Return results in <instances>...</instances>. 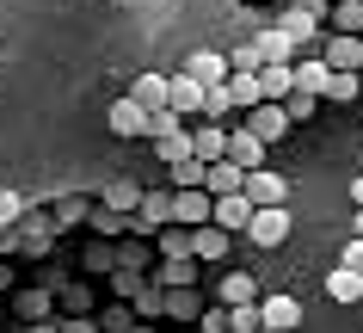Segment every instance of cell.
<instances>
[{
  "mask_svg": "<svg viewBox=\"0 0 363 333\" xmlns=\"http://www.w3.org/2000/svg\"><path fill=\"white\" fill-rule=\"evenodd\" d=\"M172 229V192H148L142 197V210L130 216V235H148V241H160Z\"/></svg>",
  "mask_w": 363,
  "mask_h": 333,
  "instance_id": "obj_1",
  "label": "cell"
},
{
  "mask_svg": "<svg viewBox=\"0 0 363 333\" xmlns=\"http://www.w3.org/2000/svg\"><path fill=\"white\" fill-rule=\"evenodd\" d=\"M247 204H252V210H284V204H289V179L271 173V167H265V173H247Z\"/></svg>",
  "mask_w": 363,
  "mask_h": 333,
  "instance_id": "obj_2",
  "label": "cell"
},
{
  "mask_svg": "<svg viewBox=\"0 0 363 333\" xmlns=\"http://www.w3.org/2000/svg\"><path fill=\"white\" fill-rule=\"evenodd\" d=\"M172 222H179V229H210L216 222V197L210 192H172Z\"/></svg>",
  "mask_w": 363,
  "mask_h": 333,
  "instance_id": "obj_3",
  "label": "cell"
},
{
  "mask_svg": "<svg viewBox=\"0 0 363 333\" xmlns=\"http://www.w3.org/2000/svg\"><path fill=\"white\" fill-rule=\"evenodd\" d=\"M265 155H271V148L252 136L247 124H234V130H228V160L240 167V173H265Z\"/></svg>",
  "mask_w": 363,
  "mask_h": 333,
  "instance_id": "obj_4",
  "label": "cell"
},
{
  "mask_svg": "<svg viewBox=\"0 0 363 333\" xmlns=\"http://www.w3.org/2000/svg\"><path fill=\"white\" fill-rule=\"evenodd\" d=\"M179 75H191L197 87H210V93H216V87H228V80H234V68H228V56H222V50H197Z\"/></svg>",
  "mask_w": 363,
  "mask_h": 333,
  "instance_id": "obj_5",
  "label": "cell"
},
{
  "mask_svg": "<svg viewBox=\"0 0 363 333\" xmlns=\"http://www.w3.org/2000/svg\"><path fill=\"white\" fill-rule=\"evenodd\" d=\"M228 130H234V124H191V155L203 160V167L228 160Z\"/></svg>",
  "mask_w": 363,
  "mask_h": 333,
  "instance_id": "obj_6",
  "label": "cell"
},
{
  "mask_svg": "<svg viewBox=\"0 0 363 333\" xmlns=\"http://www.w3.org/2000/svg\"><path fill=\"white\" fill-rule=\"evenodd\" d=\"M203 105H210V87H197L191 75H172V111H179V118L203 124Z\"/></svg>",
  "mask_w": 363,
  "mask_h": 333,
  "instance_id": "obj_7",
  "label": "cell"
},
{
  "mask_svg": "<svg viewBox=\"0 0 363 333\" xmlns=\"http://www.w3.org/2000/svg\"><path fill=\"white\" fill-rule=\"evenodd\" d=\"M252 247H284L289 241V210H259L252 216V229H247Z\"/></svg>",
  "mask_w": 363,
  "mask_h": 333,
  "instance_id": "obj_8",
  "label": "cell"
},
{
  "mask_svg": "<svg viewBox=\"0 0 363 333\" xmlns=\"http://www.w3.org/2000/svg\"><path fill=\"white\" fill-rule=\"evenodd\" d=\"M117 130V136H148V124H154V111L148 105H135V99H117L111 105V118H105Z\"/></svg>",
  "mask_w": 363,
  "mask_h": 333,
  "instance_id": "obj_9",
  "label": "cell"
},
{
  "mask_svg": "<svg viewBox=\"0 0 363 333\" xmlns=\"http://www.w3.org/2000/svg\"><path fill=\"white\" fill-rule=\"evenodd\" d=\"M240 124H247L252 136H259V142L271 148V142H284V130H289V111H284V105H259V111H252V118H240Z\"/></svg>",
  "mask_w": 363,
  "mask_h": 333,
  "instance_id": "obj_10",
  "label": "cell"
},
{
  "mask_svg": "<svg viewBox=\"0 0 363 333\" xmlns=\"http://www.w3.org/2000/svg\"><path fill=\"white\" fill-rule=\"evenodd\" d=\"M259 309H265V327H277V333H296V321H302V302L289 290H271Z\"/></svg>",
  "mask_w": 363,
  "mask_h": 333,
  "instance_id": "obj_11",
  "label": "cell"
},
{
  "mask_svg": "<svg viewBox=\"0 0 363 333\" xmlns=\"http://www.w3.org/2000/svg\"><path fill=\"white\" fill-rule=\"evenodd\" d=\"M252 216H259V210L247 204V192H240V197H222V204H216V229H222V235H247Z\"/></svg>",
  "mask_w": 363,
  "mask_h": 333,
  "instance_id": "obj_12",
  "label": "cell"
},
{
  "mask_svg": "<svg viewBox=\"0 0 363 333\" xmlns=\"http://www.w3.org/2000/svg\"><path fill=\"white\" fill-rule=\"evenodd\" d=\"M203 192H210L216 204H222V197H240V192H247V173H240L234 160H216V167H210V179H203Z\"/></svg>",
  "mask_w": 363,
  "mask_h": 333,
  "instance_id": "obj_13",
  "label": "cell"
},
{
  "mask_svg": "<svg viewBox=\"0 0 363 333\" xmlns=\"http://www.w3.org/2000/svg\"><path fill=\"white\" fill-rule=\"evenodd\" d=\"M326 68H339V75H357L363 68V38H326Z\"/></svg>",
  "mask_w": 363,
  "mask_h": 333,
  "instance_id": "obj_14",
  "label": "cell"
},
{
  "mask_svg": "<svg viewBox=\"0 0 363 333\" xmlns=\"http://www.w3.org/2000/svg\"><path fill=\"white\" fill-rule=\"evenodd\" d=\"M135 105H148V111H167L172 105V75H135Z\"/></svg>",
  "mask_w": 363,
  "mask_h": 333,
  "instance_id": "obj_15",
  "label": "cell"
},
{
  "mask_svg": "<svg viewBox=\"0 0 363 333\" xmlns=\"http://www.w3.org/2000/svg\"><path fill=\"white\" fill-rule=\"evenodd\" d=\"M326 75H333L326 56H302V62H296V93H308V99H320V105H326Z\"/></svg>",
  "mask_w": 363,
  "mask_h": 333,
  "instance_id": "obj_16",
  "label": "cell"
},
{
  "mask_svg": "<svg viewBox=\"0 0 363 333\" xmlns=\"http://www.w3.org/2000/svg\"><path fill=\"white\" fill-rule=\"evenodd\" d=\"M228 99H234V118H252V111L265 105V87H259V75H234V80H228Z\"/></svg>",
  "mask_w": 363,
  "mask_h": 333,
  "instance_id": "obj_17",
  "label": "cell"
},
{
  "mask_svg": "<svg viewBox=\"0 0 363 333\" xmlns=\"http://www.w3.org/2000/svg\"><path fill=\"white\" fill-rule=\"evenodd\" d=\"M247 302H265L252 272H222V309H247Z\"/></svg>",
  "mask_w": 363,
  "mask_h": 333,
  "instance_id": "obj_18",
  "label": "cell"
},
{
  "mask_svg": "<svg viewBox=\"0 0 363 333\" xmlns=\"http://www.w3.org/2000/svg\"><path fill=\"white\" fill-rule=\"evenodd\" d=\"M142 185H135V179H111V185H105V210H117V216H135L142 210Z\"/></svg>",
  "mask_w": 363,
  "mask_h": 333,
  "instance_id": "obj_19",
  "label": "cell"
},
{
  "mask_svg": "<svg viewBox=\"0 0 363 333\" xmlns=\"http://www.w3.org/2000/svg\"><path fill=\"white\" fill-rule=\"evenodd\" d=\"M326 296L351 309V302H363V278L351 272V266H333V272H326Z\"/></svg>",
  "mask_w": 363,
  "mask_h": 333,
  "instance_id": "obj_20",
  "label": "cell"
},
{
  "mask_svg": "<svg viewBox=\"0 0 363 333\" xmlns=\"http://www.w3.org/2000/svg\"><path fill=\"white\" fill-rule=\"evenodd\" d=\"M191 253H197V266H216V259H228V235L222 229H191Z\"/></svg>",
  "mask_w": 363,
  "mask_h": 333,
  "instance_id": "obj_21",
  "label": "cell"
},
{
  "mask_svg": "<svg viewBox=\"0 0 363 333\" xmlns=\"http://www.w3.org/2000/svg\"><path fill=\"white\" fill-rule=\"evenodd\" d=\"M154 284H160V290H191L197 284V259H167V266L154 272Z\"/></svg>",
  "mask_w": 363,
  "mask_h": 333,
  "instance_id": "obj_22",
  "label": "cell"
},
{
  "mask_svg": "<svg viewBox=\"0 0 363 333\" xmlns=\"http://www.w3.org/2000/svg\"><path fill=\"white\" fill-rule=\"evenodd\" d=\"M333 31L339 38H363V0H339L333 6Z\"/></svg>",
  "mask_w": 363,
  "mask_h": 333,
  "instance_id": "obj_23",
  "label": "cell"
},
{
  "mask_svg": "<svg viewBox=\"0 0 363 333\" xmlns=\"http://www.w3.org/2000/svg\"><path fill=\"white\" fill-rule=\"evenodd\" d=\"M203 179H210V167H203V160H179V167H172V192H203Z\"/></svg>",
  "mask_w": 363,
  "mask_h": 333,
  "instance_id": "obj_24",
  "label": "cell"
},
{
  "mask_svg": "<svg viewBox=\"0 0 363 333\" xmlns=\"http://www.w3.org/2000/svg\"><path fill=\"white\" fill-rule=\"evenodd\" d=\"M185 130H191V124L179 118L172 105H167V111H154V124H148V136H154V142H172V136H185Z\"/></svg>",
  "mask_w": 363,
  "mask_h": 333,
  "instance_id": "obj_25",
  "label": "cell"
},
{
  "mask_svg": "<svg viewBox=\"0 0 363 333\" xmlns=\"http://www.w3.org/2000/svg\"><path fill=\"white\" fill-rule=\"evenodd\" d=\"M167 315H172V321H203L197 290H167Z\"/></svg>",
  "mask_w": 363,
  "mask_h": 333,
  "instance_id": "obj_26",
  "label": "cell"
},
{
  "mask_svg": "<svg viewBox=\"0 0 363 333\" xmlns=\"http://www.w3.org/2000/svg\"><path fill=\"white\" fill-rule=\"evenodd\" d=\"M228 333H265V309L247 302V309H228Z\"/></svg>",
  "mask_w": 363,
  "mask_h": 333,
  "instance_id": "obj_27",
  "label": "cell"
},
{
  "mask_svg": "<svg viewBox=\"0 0 363 333\" xmlns=\"http://www.w3.org/2000/svg\"><path fill=\"white\" fill-rule=\"evenodd\" d=\"M160 253H167V259H197V253H191V229H179V222H172L167 235H160Z\"/></svg>",
  "mask_w": 363,
  "mask_h": 333,
  "instance_id": "obj_28",
  "label": "cell"
},
{
  "mask_svg": "<svg viewBox=\"0 0 363 333\" xmlns=\"http://www.w3.org/2000/svg\"><path fill=\"white\" fill-rule=\"evenodd\" d=\"M357 87H363L357 75H339V68L326 75V99H333V105H351V99H357Z\"/></svg>",
  "mask_w": 363,
  "mask_h": 333,
  "instance_id": "obj_29",
  "label": "cell"
},
{
  "mask_svg": "<svg viewBox=\"0 0 363 333\" xmlns=\"http://www.w3.org/2000/svg\"><path fill=\"white\" fill-rule=\"evenodd\" d=\"M228 68H234V75H265V56H259V43H240V50L228 56Z\"/></svg>",
  "mask_w": 363,
  "mask_h": 333,
  "instance_id": "obj_30",
  "label": "cell"
},
{
  "mask_svg": "<svg viewBox=\"0 0 363 333\" xmlns=\"http://www.w3.org/2000/svg\"><path fill=\"white\" fill-rule=\"evenodd\" d=\"M93 229H99V235H130V216H117V210L99 204V210H93Z\"/></svg>",
  "mask_w": 363,
  "mask_h": 333,
  "instance_id": "obj_31",
  "label": "cell"
},
{
  "mask_svg": "<svg viewBox=\"0 0 363 333\" xmlns=\"http://www.w3.org/2000/svg\"><path fill=\"white\" fill-rule=\"evenodd\" d=\"M284 111H289V124H302V118H314V111H320V99L296 93V99H289V105H284Z\"/></svg>",
  "mask_w": 363,
  "mask_h": 333,
  "instance_id": "obj_32",
  "label": "cell"
},
{
  "mask_svg": "<svg viewBox=\"0 0 363 333\" xmlns=\"http://www.w3.org/2000/svg\"><path fill=\"white\" fill-rule=\"evenodd\" d=\"M99 321H105V333H135V327H130V309H105Z\"/></svg>",
  "mask_w": 363,
  "mask_h": 333,
  "instance_id": "obj_33",
  "label": "cell"
},
{
  "mask_svg": "<svg viewBox=\"0 0 363 333\" xmlns=\"http://www.w3.org/2000/svg\"><path fill=\"white\" fill-rule=\"evenodd\" d=\"M19 210H25V197H19V192H0V222H13Z\"/></svg>",
  "mask_w": 363,
  "mask_h": 333,
  "instance_id": "obj_34",
  "label": "cell"
},
{
  "mask_svg": "<svg viewBox=\"0 0 363 333\" xmlns=\"http://www.w3.org/2000/svg\"><path fill=\"white\" fill-rule=\"evenodd\" d=\"M197 327H203V333H228V309H210L203 321H197Z\"/></svg>",
  "mask_w": 363,
  "mask_h": 333,
  "instance_id": "obj_35",
  "label": "cell"
},
{
  "mask_svg": "<svg viewBox=\"0 0 363 333\" xmlns=\"http://www.w3.org/2000/svg\"><path fill=\"white\" fill-rule=\"evenodd\" d=\"M339 266H351V272L363 278V241H351V247H345V259H339Z\"/></svg>",
  "mask_w": 363,
  "mask_h": 333,
  "instance_id": "obj_36",
  "label": "cell"
},
{
  "mask_svg": "<svg viewBox=\"0 0 363 333\" xmlns=\"http://www.w3.org/2000/svg\"><path fill=\"white\" fill-rule=\"evenodd\" d=\"M62 333H105V327H93V321H62Z\"/></svg>",
  "mask_w": 363,
  "mask_h": 333,
  "instance_id": "obj_37",
  "label": "cell"
},
{
  "mask_svg": "<svg viewBox=\"0 0 363 333\" xmlns=\"http://www.w3.org/2000/svg\"><path fill=\"white\" fill-rule=\"evenodd\" d=\"M351 204H357V210H363V173L351 179Z\"/></svg>",
  "mask_w": 363,
  "mask_h": 333,
  "instance_id": "obj_38",
  "label": "cell"
},
{
  "mask_svg": "<svg viewBox=\"0 0 363 333\" xmlns=\"http://www.w3.org/2000/svg\"><path fill=\"white\" fill-rule=\"evenodd\" d=\"M351 241H363V210H357V216H351Z\"/></svg>",
  "mask_w": 363,
  "mask_h": 333,
  "instance_id": "obj_39",
  "label": "cell"
},
{
  "mask_svg": "<svg viewBox=\"0 0 363 333\" xmlns=\"http://www.w3.org/2000/svg\"><path fill=\"white\" fill-rule=\"evenodd\" d=\"M135 333H148V327H135Z\"/></svg>",
  "mask_w": 363,
  "mask_h": 333,
  "instance_id": "obj_40",
  "label": "cell"
},
{
  "mask_svg": "<svg viewBox=\"0 0 363 333\" xmlns=\"http://www.w3.org/2000/svg\"><path fill=\"white\" fill-rule=\"evenodd\" d=\"M265 333H277V327H265Z\"/></svg>",
  "mask_w": 363,
  "mask_h": 333,
  "instance_id": "obj_41",
  "label": "cell"
}]
</instances>
